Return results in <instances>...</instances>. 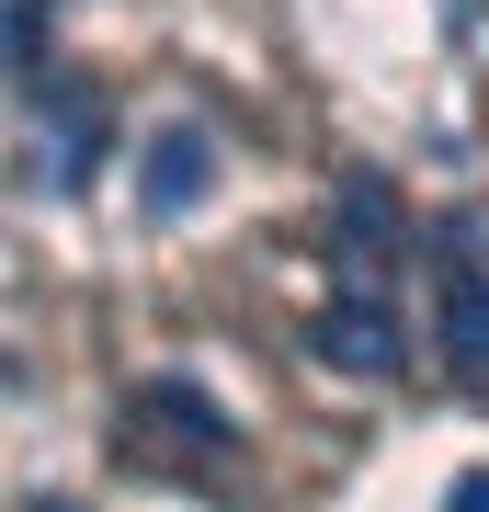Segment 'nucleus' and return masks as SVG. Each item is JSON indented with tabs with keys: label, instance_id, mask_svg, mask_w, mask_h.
Returning <instances> with one entry per match:
<instances>
[{
	"label": "nucleus",
	"instance_id": "1a4fd4ad",
	"mask_svg": "<svg viewBox=\"0 0 489 512\" xmlns=\"http://www.w3.org/2000/svg\"><path fill=\"white\" fill-rule=\"evenodd\" d=\"M12 512H80V501H46V490H35V501H12Z\"/></svg>",
	"mask_w": 489,
	"mask_h": 512
},
{
	"label": "nucleus",
	"instance_id": "423d86ee",
	"mask_svg": "<svg viewBox=\"0 0 489 512\" xmlns=\"http://www.w3.org/2000/svg\"><path fill=\"white\" fill-rule=\"evenodd\" d=\"M137 410H160V421H171L182 444H228V410L205 399L194 376H160V387H137Z\"/></svg>",
	"mask_w": 489,
	"mask_h": 512
},
{
	"label": "nucleus",
	"instance_id": "f03ea898",
	"mask_svg": "<svg viewBox=\"0 0 489 512\" xmlns=\"http://www.w3.org/2000/svg\"><path fill=\"white\" fill-rule=\"evenodd\" d=\"M91 171H103V92L91 80H46L35 92V183L80 194Z\"/></svg>",
	"mask_w": 489,
	"mask_h": 512
},
{
	"label": "nucleus",
	"instance_id": "7ed1b4c3",
	"mask_svg": "<svg viewBox=\"0 0 489 512\" xmlns=\"http://www.w3.org/2000/svg\"><path fill=\"white\" fill-rule=\"evenodd\" d=\"M410 251V228H399V205H387L376 171H353L342 183V228H330V262H342V285L353 296H387V262Z\"/></svg>",
	"mask_w": 489,
	"mask_h": 512
},
{
	"label": "nucleus",
	"instance_id": "39448f33",
	"mask_svg": "<svg viewBox=\"0 0 489 512\" xmlns=\"http://www.w3.org/2000/svg\"><path fill=\"white\" fill-rule=\"evenodd\" d=\"M205 194H217V137L182 114V126H160L137 148V205H148V217H194Z\"/></svg>",
	"mask_w": 489,
	"mask_h": 512
},
{
	"label": "nucleus",
	"instance_id": "0eeeda50",
	"mask_svg": "<svg viewBox=\"0 0 489 512\" xmlns=\"http://www.w3.org/2000/svg\"><path fill=\"white\" fill-rule=\"evenodd\" d=\"M46 35H57V12H46V0H12V69H23V80L46 69Z\"/></svg>",
	"mask_w": 489,
	"mask_h": 512
},
{
	"label": "nucleus",
	"instance_id": "20e7f679",
	"mask_svg": "<svg viewBox=\"0 0 489 512\" xmlns=\"http://www.w3.org/2000/svg\"><path fill=\"white\" fill-rule=\"evenodd\" d=\"M308 353H319V365H342V376H399V365H410V342H399V319H387V296H353V285L308 319Z\"/></svg>",
	"mask_w": 489,
	"mask_h": 512
},
{
	"label": "nucleus",
	"instance_id": "f257e3e1",
	"mask_svg": "<svg viewBox=\"0 0 489 512\" xmlns=\"http://www.w3.org/2000/svg\"><path fill=\"white\" fill-rule=\"evenodd\" d=\"M433 330H444V365L478 387L489 376V228L478 217L433 228Z\"/></svg>",
	"mask_w": 489,
	"mask_h": 512
},
{
	"label": "nucleus",
	"instance_id": "6e6552de",
	"mask_svg": "<svg viewBox=\"0 0 489 512\" xmlns=\"http://www.w3.org/2000/svg\"><path fill=\"white\" fill-rule=\"evenodd\" d=\"M444 512H489V467H467V478H455V490H444Z\"/></svg>",
	"mask_w": 489,
	"mask_h": 512
}]
</instances>
